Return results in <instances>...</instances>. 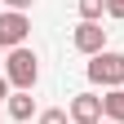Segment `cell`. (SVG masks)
I'll return each instance as SVG.
<instances>
[{"instance_id":"cell-1","label":"cell","mask_w":124,"mask_h":124,"mask_svg":"<svg viewBox=\"0 0 124 124\" xmlns=\"http://www.w3.org/2000/svg\"><path fill=\"white\" fill-rule=\"evenodd\" d=\"M5 80L13 84V89H36V80H40V58L27 49H9L5 53Z\"/></svg>"},{"instance_id":"cell-2","label":"cell","mask_w":124,"mask_h":124,"mask_svg":"<svg viewBox=\"0 0 124 124\" xmlns=\"http://www.w3.org/2000/svg\"><path fill=\"white\" fill-rule=\"evenodd\" d=\"M89 80L102 84V89H124V53H115V49L93 53V62H89Z\"/></svg>"},{"instance_id":"cell-3","label":"cell","mask_w":124,"mask_h":124,"mask_svg":"<svg viewBox=\"0 0 124 124\" xmlns=\"http://www.w3.org/2000/svg\"><path fill=\"white\" fill-rule=\"evenodd\" d=\"M31 36V18L18 9H5L0 13V49H22Z\"/></svg>"},{"instance_id":"cell-4","label":"cell","mask_w":124,"mask_h":124,"mask_svg":"<svg viewBox=\"0 0 124 124\" xmlns=\"http://www.w3.org/2000/svg\"><path fill=\"white\" fill-rule=\"evenodd\" d=\"M67 111H71V124H102V120H106V111H102V98H98V93H75Z\"/></svg>"},{"instance_id":"cell-5","label":"cell","mask_w":124,"mask_h":124,"mask_svg":"<svg viewBox=\"0 0 124 124\" xmlns=\"http://www.w3.org/2000/svg\"><path fill=\"white\" fill-rule=\"evenodd\" d=\"M71 44H75V49H80V53H102L106 49V27L102 22H80V27H75L71 31Z\"/></svg>"},{"instance_id":"cell-6","label":"cell","mask_w":124,"mask_h":124,"mask_svg":"<svg viewBox=\"0 0 124 124\" xmlns=\"http://www.w3.org/2000/svg\"><path fill=\"white\" fill-rule=\"evenodd\" d=\"M5 106H9V120H18V124H27L31 115H36V98H31V89H13Z\"/></svg>"},{"instance_id":"cell-7","label":"cell","mask_w":124,"mask_h":124,"mask_svg":"<svg viewBox=\"0 0 124 124\" xmlns=\"http://www.w3.org/2000/svg\"><path fill=\"white\" fill-rule=\"evenodd\" d=\"M102 111H106V120L124 124V89H106L102 93Z\"/></svg>"},{"instance_id":"cell-8","label":"cell","mask_w":124,"mask_h":124,"mask_svg":"<svg viewBox=\"0 0 124 124\" xmlns=\"http://www.w3.org/2000/svg\"><path fill=\"white\" fill-rule=\"evenodd\" d=\"M106 13V0H80V22H98Z\"/></svg>"},{"instance_id":"cell-9","label":"cell","mask_w":124,"mask_h":124,"mask_svg":"<svg viewBox=\"0 0 124 124\" xmlns=\"http://www.w3.org/2000/svg\"><path fill=\"white\" fill-rule=\"evenodd\" d=\"M36 124H71V111H62V106H49V111H40Z\"/></svg>"},{"instance_id":"cell-10","label":"cell","mask_w":124,"mask_h":124,"mask_svg":"<svg viewBox=\"0 0 124 124\" xmlns=\"http://www.w3.org/2000/svg\"><path fill=\"white\" fill-rule=\"evenodd\" d=\"M106 18H120L124 22V0H106Z\"/></svg>"},{"instance_id":"cell-11","label":"cell","mask_w":124,"mask_h":124,"mask_svg":"<svg viewBox=\"0 0 124 124\" xmlns=\"http://www.w3.org/2000/svg\"><path fill=\"white\" fill-rule=\"evenodd\" d=\"M5 5H9V9H18V13H27L31 5H36V0H5Z\"/></svg>"},{"instance_id":"cell-12","label":"cell","mask_w":124,"mask_h":124,"mask_svg":"<svg viewBox=\"0 0 124 124\" xmlns=\"http://www.w3.org/2000/svg\"><path fill=\"white\" fill-rule=\"evenodd\" d=\"M9 93H13V84L5 80V75H0V106H5V102H9Z\"/></svg>"},{"instance_id":"cell-13","label":"cell","mask_w":124,"mask_h":124,"mask_svg":"<svg viewBox=\"0 0 124 124\" xmlns=\"http://www.w3.org/2000/svg\"><path fill=\"white\" fill-rule=\"evenodd\" d=\"M102 124H115V120H102Z\"/></svg>"},{"instance_id":"cell-14","label":"cell","mask_w":124,"mask_h":124,"mask_svg":"<svg viewBox=\"0 0 124 124\" xmlns=\"http://www.w3.org/2000/svg\"><path fill=\"white\" fill-rule=\"evenodd\" d=\"M0 67H5V58H0Z\"/></svg>"}]
</instances>
